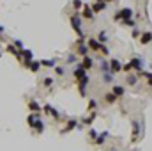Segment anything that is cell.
I'll list each match as a JSON object with an SVG mask.
<instances>
[{"label":"cell","instance_id":"1","mask_svg":"<svg viewBox=\"0 0 152 151\" xmlns=\"http://www.w3.org/2000/svg\"><path fill=\"white\" fill-rule=\"evenodd\" d=\"M27 121H28V124L32 126V128H35V130L41 133L42 130H44V124H42V121L39 119V114L37 112H32L28 117H27Z\"/></svg>","mask_w":152,"mask_h":151},{"label":"cell","instance_id":"2","mask_svg":"<svg viewBox=\"0 0 152 151\" xmlns=\"http://www.w3.org/2000/svg\"><path fill=\"white\" fill-rule=\"evenodd\" d=\"M71 25H73L74 32L78 34V37H85L83 32H81V18H80V14H73L71 16Z\"/></svg>","mask_w":152,"mask_h":151},{"label":"cell","instance_id":"3","mask_svg":"<svg viewBox=\"0 0 152 151\" xmlns=\"http://www.w3.org/2000/svg\"><path fill=\"white\" fill-rule=\"evenodd\" d=\"M6 50H7V52H9L11 55H14V57H16V59H18V60L21 62V53H19V50H18V48H16V46L12 45V43H7V46H6Z\"/></svg>","mask_w":152,"mask_h":151},{"label":"cell","instance_id":"4","mask_svg":"<svg viewBox=\"0 0 152 151\" xmlns=\"http://www.w3.org/2000/svg\"><path fill=\"white\" fill-rule=\"evenodd\" d=\"M106 6H108V2H104V0H97V2L92 6V11H94V14H96V13H101V11H104V9H106Z\"/></svg>","mask_w":152,"mask_h":151},{"label":"cell","instance_id":"5","mask_svg":"<svg viewBox=\"0 0 152 151\" xmlns=\"http://www.w3.org/2000/svg\"><path fill=\"white\" fill-rule=\"evenodd\" d=\"M131 14H133L131 9H120V11L117 13L115 18H117V20H119V18H122V20H129V18H131Z\"/></svg>","mask_w":152,"mask_h":151},{"label":"cell","instance_id":"6","mask_svg":"<svg viewBox=\"0 0 152 151\" xmlns=\"http://www.w3.org/2000/svg\"><path fill=\"white\" fill-rule=\"evenodd\" d=\"M110 70H112L113 73H117V71H122V64H120L117 59H112V60H110Z\"/></svg>","mask_w":152,"mask_h":151},{"label":"cell","instance_id":"7","mask_svg":"<svg viewBox=\"0 0 152 151\" xmlns=\"http://www.w3.org/2000/svg\"><path fill=\"white\" fill-rule=\"evenodd\" d=\"M28 70L34 71V73H37V71L41 70V60H30V62H28Z\"/></svg>","mask_w":152,"mask_h":151},{"label":"cell","instance_id":"8","mask_svg":"<svg viewBox=\"0 0 152 151\" xmlns=\"http://www.w3.org/2000/svg\"><path fill=\"white\" fill-rule=\"evenodd\" d=\"M92 64H94V60H92V59H90L89 55H85V57H83V62H81V66H83L85 70H90V68H92Z\"/></svg>","mask_w":152,"mask_h":151},{"label":"cell","instance_id":"9","mask_svg":"<svg viewBox=\"0 0 152 151\" xmlns=\"http://www.w3.org/2000/svg\"><path fill=\"white\" fill-rule=\"evenodd\" d=\"M101 45H103V43L96 41L94 37H92V39H89V48H90V50H101Z\"/></svg>","mask_w":152,"mask_h":151},{"label":"cell","instance_id":"10","mask_svg":"<svg viewBox=\"0 0 152 151\" xmlns=\"http://www.w3.org/2000/svg\"><path fill=\"white\" fill-rule=\"evenodd\" d=\"M74 77H76V80H80L81 77H85V68L81 66V64L74 68Z\"/></svg>","mask_w":152,"mask_h":151},{"label":"cell","instance_id":"11","mask_svg":"<svg viewBox=\"0 0 152 151\" xmlns=\"http://www.w3.org/2000/svg\"><path fill=\"white\" fill-rule=\"evenodd\" d=\"M44 112L48 114V116H53V117H58V112L53 109L51 105H44Z\"/></svg>","mask_w":152,"mask_h":151},{"label":"cell","instance_id":"12","mask_svg":"<svg viewBox=\"0 0 152 151\" xmlns=\"http://www.w3.org/2000/svg\"><path fill=\"white\" fill-rule=\"evenodd\" d=\"M83 16L85 18H94V11H92V7H89V6H83Z\"/></svg>","mask_w":152,"mask_h":151},{"label":"cell","instance_id":"13","mask_svg":"<svg viewBox=\"0 0 152 151\" xmlns=\"http://www.w3.org/2000/svg\"><path fill=\"white\" fill-rule=\"evenodd\" d=\"M28 110H30V112H37V114H39V112H41V107H39V103H37V101H30V103H28Z\"/></svg>","mask_w":152,"mask_h":151},{"label":"cell","instance_id":"14","mask_svg":"<svg viewBox=\"0 0 152 151\" xmlns=\"http://www.w3.org/2000/svg\"><path fill=\"white\" fill-rule=\"evenodd\" d=\"M55 64H57V62H55L53 59H51V60H50V59H42V60H41V66H44V68H55Z\"/></svg>","mask_w":152,"mask_h":151},{"label":"cell","instance_id":"15","mask_svg":"<svg viewBox=\"0 0 152 151\" xmlns=\"http://www.w3.org/2000/svg\"><path fill=\"white\" fill-rule=\"evenodd\" d=\"M115 96H122L126 91H124V87H122V85H115V87H113V91H112Z\"/></svg>","mask_w":152,"mask_h":151},{"label":"cell","instance_id":"16","mask_svg":"<svg viewBox=\"0 0 152 151\" xmlns=\"http://www.w3.org/2000/svg\"><path fill=\"white\" fill-rule=\"evenodd\" d=\"M73 128H76V121H74V119L67 123V126H66V128H64V130H62V133H66V132H71Z\"/></svg>","mask_w":152,"mask_h":151},{"label":"cell","instance_id":"17","mask_svg":"<svg viewBox=\"0 0 152 151\" xmlns=\"http://www.w3.org/2000/svg\"><path fill=\"white\" fill-rule=\"evenodd\" d=\"M140 41L143 43V45H147V43H150V41H152V34H150V32H145V34L142 36V39H140Z\"/></svg>","mask_w":152,"mask_h":151},{"label":"cell","instance_id":"18","mask_svg":"<svg viewBox=\"0 0 152 151\" xmlns=\"http://www.w3.org/2000/svg\"><path fill=\"white\" fill-rule=\"evenodd\" d=\"M129 64H131V68H135V70H142V60L140 59H133Z\"/></svg>","mask_w":152,"mask_h":151},{"label":"cell","instance_id":"19","mask_svg":"<svg viewBox=\"0 0 152 151\" xmlns=\"http://www.w3.org/2000/svg\"><path fill=\"white\" fill-rule=\"evenodd\" d=\"M87 52H89V46H83V45H78V53L80 55H87Z\"/></svg>","mask_w":152,"mask_h":151},{"label":"cell","instance_id":"20","mask_svg":"<svg viewBox=\"0 0 152 151\" xmlns=\"http://www.w3.org/2000/svg\"><path fill=\"white\" fill-rule=\"evenodd\" d=\"M115 98H117V96H115L113 93H108V94L104 96V100H106V103H113V101H115Z\"/></svg>","mask_w":152,"mask_h":151},{"label":"cell","instance_id":"21","mask_svg":"<svg viewBox=\"0 0 152 151\" xmlns=\"http://www.w3.org/2000/svg\"><path fill=\"white\" fill-rule=\"evenodd\" d=\"M106 41H108V34L103 30V32L99 34V43H106Z\"/></svg>","mask_w":152,"mask_h":151},{"label":"cell","instance_id":"22","mask_svg":"<svg viewBox=\"0 0 152 151\" xmlns=\"http://www.w3.org/2000/svg\"><path fill=\"white\" fill-rule=\"evenodd\" d=\"M94 109H97V101H96V100H90V101H89V110L94 112Z\"/></svg>","mask_w":152,"mask_h":151},{"label":"cell","instance_id":"23","mask_svg":"<svg viewBox=\"0 0 152 151\" xmlns=\"http://www.w3.org/2000/svg\"><path fill=\"white\" fill-rule=\"evenodd\" d=\"M101 70H103L104 73H106V71H110V64H108L106 60H103V62H101Z\"/></svg>","mask_w":152,"mask_h":151},{"label":"cell","instance_id":"24","mask_svg":"<svg viewBox=\"0 0 152 151\" xmlns=\"http://www.w3.org/2000/svg\"><path fill=\"white\" fill-rule=\"evenodd\" d=\"M73 7H74V9H81V7H83V2H81V0H74Z\"/></svg>","mask_w":152,"mask_h":151},{"label":"cell","instance_id":"25","mask_svg":"<svg viewBox=\"0 0 152 151\" xmlns=\"http://www.w3.org/2000/svg\"><path fill=\"white\" fill-rule=\"evenodd\" d=\"M94 119H96V112H92V114H90L89 117H87V119H85V124H90V123H92Z\"/></svg>","mask_w":152,"mask_h":151},{"label":"cell","instance_id":"26","mask_svg":"<svg viewBox=\"0 0 152 151\" xmlns=\"http://www.w3.org/2000/svg\"><path fill=\"white\" fill-rule=\"evenodd\" d=\"M42 84H44L46 87H50V85H53V78H51V77H46V78H44V82H42Z\"/></svg>","mask_w":152,"mask_h":151},{"label":"cell","instance_id":"27","mask_svg":"<svg viewBox=\"0 0 152 151\" xmlns=\"http://www.w3.org/2000/svg\"><path fill=\"white\" fill-rule=\"evenodd\" d=\"M104 82H108V84L113 82V75L112 73H104Z\"/></svg>","mask_w":152,"mask_h":151},{"label":"cell","instance_id":"28","mask_svg":"<svg viewBox=\"0 0 152 151\" xmlns=\"http://www.w3.org/2000/svg\"><path fill=\"white\" fill-rule=\"evenodd\" d=\"M106 137H108V133H103V135H101V137H96V142H97V144H103V142H104V139H106Z\"/></svg>","mask_w":152,"mask_h":151},{"label":"cell","instance_id":"29","mask_svg":"<svg viewBox=\"0 0 152 151\" xmlns=\"http://www.w3.org/2000/svg\"><path fill=\"white\" fill-rule=\"evenodd\" d=\"M124 25H127V27H135V21L129 18V20H124Z\"/></svg>","mask_w":152,"mask_h":151},{"label":"cell","instance_id":"30","mask_svg":"<svg viewBox=\"0 0 152 151\" xmlns=\"http://www.w3.org/2000/svg\"><path fill=\"white\" fill-rule=\"evenodd\" d=\"M136 80H138L136 77H127V82L131 84V85H135V84H136Z\"/></svg>","mask_w":152,"mask_h":151},{"label":"cell","instance_id":"31","mask_svg":"<svg viewBox=\"0 0 152 151\" xmlns=\"http://www.w3.org/2000/svg\"><path fill=\"white\" fill-rule=\"evenodd\" d=\"M14 46H16L18 50H21V48H23V43H21V41H14Z\"/></svg>","mask_w":152,"mask_h":151},{"label":"cell","instance_id":"32","mask_svg":"<svg viewBox=\"0 0 152 151\" xmlns=\"http://www.w3.org/2000/svg\"><path fill=\"white\" fill-rule=\"evenodd\" d=\"M101 53H104V55H108V53H110V52H108V48L104 46V45H101V50H99Z\"/></svg>","mask_w":152,"mask_h":151},{"label":"cell","instance_id":"33","mask_svg":"<svg viewBox=\"0 0 152 151\" xmlns=\"http://www.w3.org/2000/svg\"><path fill=\"white\" fill-rule=\"evenodd\" d=\"M89 135H90V137H92V139H94V140H96V137H97V132H96V130H92V132H90V133H89Z\"/></svg>","mask_w":152,"mask_h":151},{"label":"cell","instance_id":"34","mask_svg":"<svg viewBox=\"0 0 152 151\" xmlns=\"http://www.w3.org/2000/svg\"><path fill=\"white\" fill-rule=\"evenodd\" d=\"M138 36H140V32H138V30L135 29V30H133V37H138Z\"/></svg>","mask_w":152,"mask_h":151},{"label":"cell","instance_id":"35","mask_svg":"<svg viewBox=\"0 0 152 151\" xmlns=\"http://www.w3.org/2000/svg\"><path fill=\"white\" fill-rule=\"evenodd\" d=\"M57 73L58 75H64V68H57Z\"/></svg>","mask_w":152,"mask_h":151},{"label":"cell","instance_id":"36","mask_svg":"<svg viewBox=\"0 0 152 151\" xmlns=\"http://www.w3.org/2000/svg\"><path fill=\"white\" fill-rule=\"evenodd\" d=\"M2 34H4V29H2V27H0V39H2Z\"/></svg>","mask_w":152,"mask_h":151},{"label":"cell","instance_id":"37","mask_svg":"<svg viewBox=\"0 0 152 151\" xmlns=\"http://www.w3.org/2000/svg\"><path fill=\"white\" fill-rule=\"evenodd\" d=\"M104 2H113V0H104Z\"/></svg>","mask_w":152,"mask_h":151},{"label":"cell","instance_id":"38","mask_svg":"<svg viewBox=\"0 0 152 151\" xmlns=\"http://www.w3.org/2000/svg\"><path fill=\"white\" fill-rule=\"evenodd\" d=\"M0 57H2V52H0Z\"/></svg>","mask_w":152,"mask_h":151}]
</instances>
